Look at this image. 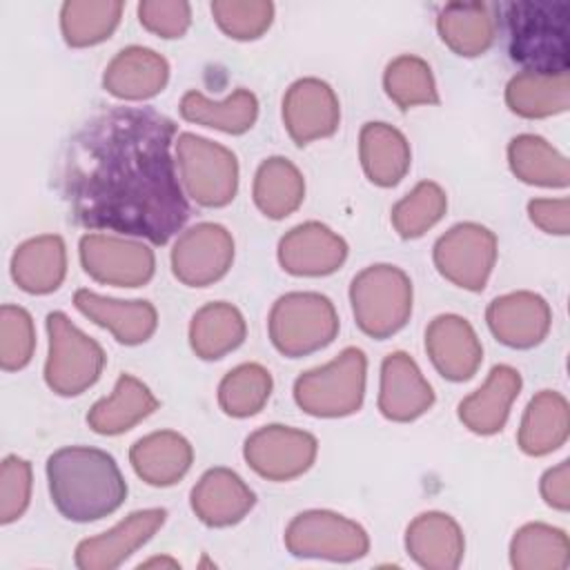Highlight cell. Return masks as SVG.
<instances>
[{
  "mask_svg": "<svg viewBox=\"0 0 570 570\" xmlns=\"http://www.w3.org/2000/svg\"><path fill=\"white\" fill-rule=\"evenodd\" d=\"M485 323L499 343L512 350H530L548 336L552 309L541 294L519 289L497 296L485 309Z\"/></svg>",
  "mask_w": 570,
  "mask_h": 570,
  "instance_id": "9a60e30c",
  "label": "cell"
},
{
  "mask_svg": "<svg viewBox=\"0 0 570 570\" xmlns=\"http://www.w3.org/2000/svg\"><path fill=\"white\" fill-rule=\"evenodd\" d=\"M31 463L16 454L4 456L0 468V523H13L20 519L31 501Z\"/></svg>",
  "mask_w": 570,
  "mask_h": 570,
  "instance_id": "7bdbcfd3",
  "label": "cell"
},
{
  "mask_svg": "<svg viewBox=\"0 0 570 570\" xmlns=\"http://www.w3.org/2000/svg\"><path fill=\"white\" fill-rule=\"evenodd\" d=\"M365 381V352L361 347H345L330 363L307 370L294 381V401L309 416H350L363 405Z\"/></svg>",
  "mask_w": 570,
  "mask_h": 570,
  "instance_id": "5b68a950",
  "label": "cell"
},
{
  "mask_svg": "<svg viewBox=\"0 0 570 570\" xmlns=\"http://www.w3.org/2000/svg\"><path fill=\"white\" fill-rule=\"evenodd\" d=\"M358 158L370 183L379 187H394L410 171L412 151L403 131L387 122L372 120L361 127Z\"/></svg>",
  "mask_w": 570,
  "mask_h": 570,
  "instance_id": "83f0119b",
  "label": "cell"
},
{
  "mask_svg": "<svg viewBox=\"0 0 570 570\" xmlns=\"http://www.w3.org/2000/svg\"><path fill=\"white\" fill-rule=\"evenodd\" d=\"M174 142L176 122L151 107H111L87 120L60 174L71 218L165 245L189 218Z\"/></svg>",
  "mask_w": 570,
  "mask_h": 570,
  "instance_id": "6da1fadb",
  "label": "cell"
},
{
  "mask_svg": "<svg viewBox=\"0 0 570 570\" xmlns=\"http://www.w3.org/2000/svg\"><path fill=\"white\" fill-rule=\"evenodd\" d=\"M176 169L185 196L200 207H225L238 189V160L225 145L183 131L176 136Z\"/></svg>",
  "mask_w": 570,
  "mask_h": 570,
  "instance_id": "52a82bcc",
  "label": "cell"
},
{
  "mask_svg": "<svg viewBox=\"0 0 570 570\" xmlns=\"http://www.w3.org/2000/svg\"><path fill=\"white\" fill-rule=\"evenodd\" d=\"M178 111L187 122L240 136L254 127L258 118V100L245 87H238L225 100H209L200 91L189 89L183 94Z\"/></svg>",
  "mask_w": 570,
  "mask_h": 570,
  "instance_id": "1f68e13d",
  "label": "cell"
},
{
  "mask_svg": "<svg viewBox=\"0 0 570 570\" xmlns=\"http://www.w3.org/2000/svg\"><path fill=\"white\" fill-rule=\"evenodd\" d=\"M508 165L512 174L537 187H568V158L537 134H519L508 142Z\"/></svg>",
  "mask_w": 570,
  "mask_h": 570,
  "instance_id": "e575fe53",
  "label": "cell"
},
{
  "mask_svg": "<svg viewBox=\"0 0 570 570\" xmlns=\"http://www.w3.org/2000/svg\"><path fill=\"white\" fill-rule=\"evenodd\" d=\"M441 40L463 58L485 53L497 36V20L485 2H448L436 16Z\"/></svg>",
  "mask_w": 570,
  "mask_h": 570,
  "instance_id": "4dcf8cb0",
  "label": "cell"
},
{
  "mask_svg": "<svg viewBox=\"0 0 570 570\" xmlns=\"http://www.w3.org/2000/svg\"><path fill=\"white\" fill-rule=\"evenodd\" d=\"M194 514L209 528H229L256 505L254 490L229 468H209L189 494Z\"/></svg>",
  "mask_w": 570,
  "mask_h": 570,
  "instance_id": "ffe728a7",
  "label": "cell"
},
{
  "mask_svg": "<svg viewBox=\"0 0 570 570\" xmlns=\"http://www.w3.org/2000/svg\"><path fill=\"white\" fill-rule=\"evenodd\" d=\"M425 352L434 370L452 383L472 379L483 361V347L474 327L459 314H439L430 321Z\"/></svg>",
  "mask_w": 570,
  "mask_h": 570,
  "instance_id": "ac0fdd59",
  "label": "cell"
},
{
  "mask_svg": "<svg viewBox=\"0 0 570 570\" xmlns=\"http://www.w3.org/2000/svg\"><path fill=\"white\" fill-rule=\"evenodd\" d=\"M539 492L550 508L566 512L570 508V461L548 468L541 476Z\"/></svg>",
  "mask_w": 570,
  "mask_h": 570,
  "instance_id": "bcb514c9",
  "label": "cell"
},
{
  "mask_svg": "<svg viewBox=\"0 0 570 570\" xmlns=\"http://www.w3.org/2000/svg\"><path fill=\"white\" fill-rule=\"evenodd\" d=\"M434 405V390L416 361L405 352H390L381 363L379 410L387 421L410 423Z\"/></svg>",
  "mask_w": 570,
  "mask_h": 570,
  "instance_id": "d6986e66",
  "label": "cell"
},
{
  "mask_svg": "<svg viewBox=\"0 0 570 570\" xmlns=\"http://www.w3.org/2000/svg\"><path fill=\"white\" fill-rule=\"evenodd\" d=\"M334 303L318 292H287L267 316L272 345L287 358H301L327 347L338 334Z\"/></svg>",
  "mask_w": 570,
  "mask_h": 570,
  "instance_id": "8992f818",
  "label": "cell"
},
{
  "mask_svg": "<svg viewBox=\"0 0 570 570\" xmlns=\"http://www.w3.org/2000/svg\"><path fill=\"white\" fill-rule=\"evenodd\" d=\"M36 350V327L31 314L20 305L0 307V367L18 372L27 367Z\"/></svg>",
  "mask_w": 570,
  "mask_h": 570,
  "instance_id": "b9f144b4",
  "label": "cell"
},
{
  "mask_svg": "<svg viewBox=\"0 0 570 570\" xmlns=\"http://www.w3.org/2000/svg\"><path fill=\"white\" fill-rule=\"evenodd\" d=\"M318 454V441L314 434L269 423L254 430L243 445V456L247 465L267 481H292L305 474Z\"/></svg>",
  "mask_w": 570,
  "mask_h": 570,
  "instance_id": "8fae6325",
  "label": "cell"
},
{
  "mask_svg": "<svg viewBox=\"0 0 570 570\" xmlns=\"http://www.w3.org/2000/svg\"><path fill=\"white\" fill-rule=\"evenodd\" d=\"M510 563L517 570H566L570 566V539L550 523H525L510 541Z\"/></svg>",
  "mask_w": 570,
  "mask_h": 570,
  "instance_id": "d590c367",
  "label": "cell"
},
{
  "mask_svg": "<svg viewBox=\"0 0 570 570\" xmlns=\"http://www.w3.org/2000/svg\"><path fill=\"white\" fill-rule=\"evenodd\" d=\"M510 58L523 71L568 73L570 4L561 0H517L499 7Z\"/></svg>",
  "mask_w": 570,
  "mask_h": 570,
  "instance_id": "3957f363",
  "label": "cell"
},
{
  "mask_svg": "<svg viewBox=\"0 0 570 570\" xmlns=\"http://www.w3.org/2000/svg\"><path fill=\"white\" fill-rule=\"evenodd\" d=\"M158 410L154 392L134 374H120L111 394L102 396L87 412V423L96 434L118 436Z\"/></svg>",
  "mask_w": 570,
  "mask_h": 570,
  "instance_id": "4316f807",
  "label": "cell"
},
{
  "mask_svg": "<svg viewBox=\"0 0 570 570\" xmlns=\"http://www.w3.org/2000/svg\"><path fill=\"white\" fill-rule=\"evenodd\" d=\"M165 508H145L125 517L120 523L98 537L82 539L76 546V566L80 570H114L140 546H145L165 523Z\"/></svg>",
  "mask_w": 570,
  "mask_h": 570,
  "instance_id": "2e32d148",
  "label": "cell"
},
{
  "mask_svg": "<svg viewBox=\"0 0 570 570\" xmlns=\"http://www.w3.org/2000/svg\"><path fill=\"white\" fill-rule=\"evenodd\" d=\"M521 385L523 381L519 370L505 363L494 365L483 385L459 403L456 412L461 423L479 436L501 432L508 423L510 407L517 401Z\"/></svg>",
  "mask_w": 570,
  "mask_h": 570,
  "instance_id": "7402d4cb",
  "label": "cell"
},
{
  "mask_svg": "<svg viewBox=\"0 0 570 570\" xmlns=\"http://www.w3.org/2000/svg\"><path fill=\"white\" fill-rule=\"evenodd\" d=\"M118 0H67L60 7V31L69 47L82 49L107 40L120 22Z\"/></svg>",
  "mask_w": 570,
  "mask_h": 570,
  "instance_id": "8d00e7d4",
  "label": "cell"
},
{
  "mask_svg": "<svg viewBox=\"0 0 570 570\" xmlns=\"http://www.w3.org/2000/svg\"><path fill=\"white\" fill-rule=\"evenodd\" d=\"M212 16L225 36L256 40L269 29L274 4L269 0H216L212 2Z\"/></svg>",
  "mask_w": 570,
  "mask_h": 570,
  "instance_id": "60d3db41",
  "label": "cell"
},
{
  "mask_svg": "<svg viewBox=\"0 0 570 570\" xmlns=\"http://www.w3.org/2000/svg\"><path fill=\"white\" fill-rule=\"evenodd\" d=\"M412 281L390 263L361 269L350 283V303L358 330L372 338H390L405 327L412 314Z\"/></svg>",
  "mask_w": 570,
  "mask_h": 570,
  "instance_id": "277c9868",
  "label": "cell"
},
{
  "mask_svg": "<svg viewBox=\"0 0 570 570\" xmlns=\"http://www.w3.org/2000/svg\"><path fill=\"white\" fill-rule=\"evenodd\" d=\"M252 196L263 216L281 220L301 207L305 198V178L289 158L269 156L254 174Z\"/></svg>",
  "mask_w": 570,
  "mask_h": 570,
  "instance_id": "836d02e7",
  "label": "cell"
},
{
  "mask_svg": "<svg viewBox=\"0 0 570 570\" xmlns=\"http://www.w3.org/2000/svg\"><path fill=\"white\" fill-rule=\"evenodd\" d=\"M169 82V62L154 49L131 45L120 49L102 73L107 94L120 100H147L158 96Z\"/></svg>",
  "mask_w": 570,
  "mask_h": 570,
  "instance_id": "603a6c76",
  "label": "cell"
},
{
  "mask_svg": "<svg viewBox=\"0 0 570 570\" xmlns=\"http://www.w3.org/2000/svg\"><path fill=\"white\" fill-rule=\"evenodd\" d=\"M281 267L292 276H330L347 258V243L318 220L292 227L276 249Z\"/></svg>",
  "mask_w": 570,
  "mask_h": 570,
  "instance_id": "e0dca14e",
  "label": "cell"
},
{
  "mask_svg": "<svg viewBox=\"0 0 570 570\" xmlns=\"http://www.w3.org/2000/svg\"><path fill=\"white\" fill-rule=\"evenodd\" d=\"M528 216L546 234L566 236L570 232V200L568 198H532Z\"/></svg>",
  "mask_w": 570,
  "mask_h": 570,
  "instance_id": "f6af8a7d",
  "label": "cell"
},
{
  "mask_svg": "<svg viewBox=\"0 0 570 570\" xmlns=\"http://www.w3.org/2000/svg\"><path fill=\"white\" fill-rule=\"evenodd\" d=\"M67 276V247L62 236L42 234L20 243L11 256V278L27 294H51Z\"/></svg>",
  "mask_w": 570,
  "mask_h": 570,
  "instance_id": "484cf974",
  "label": "cell"
},
{
  "mask_svg": "<svg viewBox=\"0 0 570 570\" xmlns=\"http://www.w3.org/2000/svg\"><path fill=\"white\" fill-rule=\"evenodd\" d=\"M78 256L85 274L102 285L140 287L156 272L151 247L122 236L85 234L78 243Z\"/></svg>",
  "mask_w": 570,
  "mask_h": 570,
  "instance_id": "7c38bea8",
  "label": "cell"
},
{
  "mask_svg": "<svg viewBox=\"0 0 570 570\" xmlns=\"http://www.w3.org/2000/svg\"><path fill=\"white\" fill-rule=\"evenodd\" d=\"M497 236L485 225L465 220L452 225L434 243L436 272L452 285L481 292L497 263Z\"/></svg>",
  "mask_w": 570,
  "mask_h": 570,
  "instance_id": "30bf717a",
  "label": "cell"
},
{
  "mask_svg": "<svg viewBox=\"0 0 570 570\" xmlns=\"http://www.w3.org/2000/svg\"><path fill=\"white\" fill-rule=\"evenodd\" d=\"M383 89L399 109L416 105H436L439 89L432 67L412 53L396 56L383 71Z\"/></svg>",
  "mask_w": 570,
  "mask_h": 570,
  "instance_id": "f35d334b",
  "label": "cell"
},
{
  "mask_svg": "<svg viewBox=\"0 0 570 570\" xmlns=\"http://www.w3.org/2000/svg\"><path fill=\"white\" fill-rule=\"evenodd\" d=\"M341 105L334 89L321 78H298L283 96V125L296 145H309L336 134Z\"/></svg>",
  "mask_w": 570,
  "mask_h": 570,
  "instance_id": "5bb4252c",
  "label": "cell"
},
{
  "mask_svg": "<svg viewBox=\"0 0 570 570\" xmlns=\"http://www.w3.org/2000/svg\"><path fill=\"white\" fill-rule=\"evenodd\" d=\"M405 550L425 570H454L463 561L465 537L450 514L430 510L410 521Z\"/></svg>",
  "mask_w": 570,
  "mask_h": 570,
  "instance_id": "cb8c5ba5",
  "label": "cell"
},
{
  "mask_svg": "<svg viewBox=\"0 0 570 570\" xmlns=\"http://www.w3.org/2000/svg\"><path fill=\"white\" fill-rule=\"evenodd\" d=\"M505 105L530 120L563 114L570 105V76L519 71L505 85Z\"/></svg>",
  "mask_w": 570,
  "mask_h": 570,
  "instance_id": "d6a6232c",
  "label": "cell"
},
{
  "mask_svg": "<svg viewBox=\"0 0 570 570\" xmlns=\"http://www.w3.org/2000/svg\"><path fill=\"white\" fill-rule=\"evenodd\" d=\"M47 483L56 510L76 523L109 517L127 499V483L116 459L89 445H67L49 454Z\"/></svg>",
  "mask_w": 570,
  "mask_h": 570,
  "instance_id": "7a4b0ae2",
  "label": "cell"
},
{
  "mask_svg": "<svg viewBox=\"0 0 570 570\" xmlns=\"http://www.w3.org/2000/svg\"><path fill=\"white\" fill-rule=\"evenodd\" d=\"M129 463L145 483L154 488H169L189 472L194 463V448L174 430H156L140 436L129 448Z\"/></svg>",
  "mask_w": 570,
  "mask_h": 570,
  "instance_id": "d4e9b609",
  "label": "cell"
},
{
  "mask_svg": "<svg viewBox=\"0 0 570 570\" xmlns=\"http://www.w3.org/2000/svg\"><path fill=\"white\" fill-rule=\"evenodd\" d=\"M140 24L160 38H180L191 24V7L185 0H145L138 4Z\"/></svg>",
  "mask_w": 570,
  "mask_h": 570,
  "instance_id": "ee69618b",
  "label": "cell"
},
{
  "mask_svg": "<svg viewBox=\"0 0 570 570\" xmlns=\"http://www.w3.org/2000/svg\"><path fill=\"white\" fill-rule=\"evenodd\" d=\"M448 209V196L434 180H421L410 194L394 203L390 218L401 238H419L432 229Z\"/></svg>",
  "mask_w": 570,
  "mask_h": 570,
  "instance_id": "ab89813d",
  "label": "cell"
},
{
  "mask_svg": "<svg viewBox=\"0 0 570 570\" xmlns=\"http://www.w3.org/2000/svg\"><path fill=\"white\" fill-rule=\"evenodd\" d=\"M73 305L96 325L111 332L122 345H140L149 341L158 327V312L149 301H120L100 296L91 289H78Z\"/></svg>",
  "mask_w": 570,
  "mask_h": 570,
  "instance_id": "44dd1931",
  "label": "cell"
},
{
  "mask_svg": "<svg viewBox=\"0 0 570 570\" xmlns=\"http://www.w3.org/2000/svg\"><path fill=\"white\" fill-rule=\"evenodd\" d=\"M285 548L298 559L350 563L370 550V537L356 521L332 510L298 512L285 528Z\"/></svg>",
  "mask_w": 570,
  "mask_h": 570,
  "instance_id": "9c48e42d",
  "label": "cell"
},
{
  "mask_svg": "<svg viewBox=\"0 0 570 570\" xmlns=\"http://www.w3.org/2000/svg\"><path fill=\"white\" fill-rule=\"evenodd\" d=\"M274 381L261 363H240L232 367L218 383V405L232 419L258 414L269 401Z\"/></svg>",
  "mask_w": 570,
  "mask_h": 570,
  "instance_id": "74e56055",
  "label": "cell"
},
{
  "mask_svg": "<svg viewBox=\"0 0 570 570\" xmlns=\"http://www.w3.org/2000/svg\"><path fill=\"white\" fill-rule=\"evenodd\" d=\"M570 434V405L557 390L537 392L517 432V443L528 456H546L559 450Z\"/></svg>",
  "mask_w": 570,
  "mask_h": 570,
  "instance_id": "f1b7e54d",
  "label": "cell"
},
{
  "mask_svg": "<svg viewBox=\"0 0 570 570\" xmlns=\"http://www.w3.org/2000/svg\"><path fill=\"white\" fill-rule=\"evenodd\" d=\"M151 566H167V568H178V561H174V559H169V557H163V559L154 557V559H149V561H142V563H140V568H151Z\"/></svg>",
  "mask_w": 570,
  "mask_h": 570,
  "instance_id": "7dc6e473",
  "label": "cell"
},
{
  "mask_svg": "<svg viewBox=\"0 0 570 570\" xmlns=\"http://www.w3.org/2000/svg\"><path fill=\"white\" fill-rule=\"evenodd\" d=\"M174 276L187 287H207L220 281L234 263V238L218 223H198L185 229L169 254Z\"/></svg>",
  "mask_w": 570,
  "mask_h": 570,
  "instance_id": "4fadbf2b",
  "label": "cell"
},
{
  "mask_svg": "<svg viewBox=\"0 0 570 570\" xmlns=\"http://www.w3.org/2000/svg\"><path fill=\"white\" fill-rule=\"evenodd\" d=\"M49 354L45 361V383L58 396L87 392L102 374L107 356L102 345L78 330L67 314H47Z\"/></svg>",
  "mask_w": 570,
  "mask_h": 570,
  "instance_id": "ba28073f",
  "label": "cell"
},
{
  "mask_svg": "<svg viewBox=\"0 0 570 570\" xmlns=\"http://www.w3.org/2000/svg\"><path fill=\"white\" fill-rule=\"evenodd\" d=\"M247 323L240 309L227 301H214L194 312L189 321V345L203 361H218L243 345Z\"/></svg>",
  "mask_w": 570,
  "mask_h": 570,
  "instance_id": "f546056e",
  "label": "cell"
}]
</instances>
